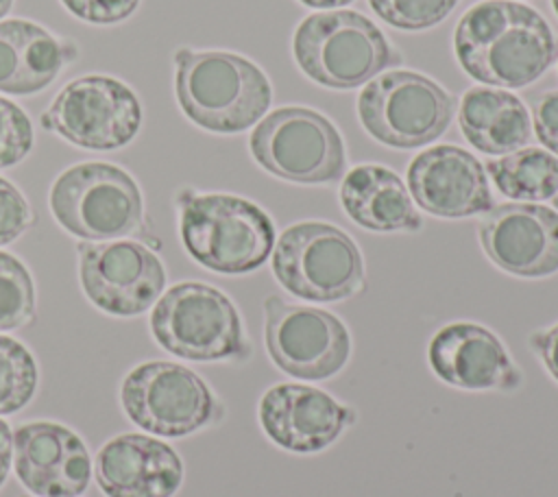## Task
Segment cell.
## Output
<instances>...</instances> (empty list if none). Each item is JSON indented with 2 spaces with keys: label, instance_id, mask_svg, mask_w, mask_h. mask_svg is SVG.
Masks as SVG:
<instances>
[{
  "label": "cell",
  "instance_id": "obj_36",
  "mask_svg": "<svg viewBox=\"0 0 558 497\" xmlns=\"http://www.w3.org/2000/svg\"><path fill=\"white\" fill-rule=\"evenodd\" d=\"M554 205L558 207V192H556V196H554Z\"/></svg>",
  "mask_w": 558,
  "mask_h": 497
},
{
  "label": "cell",
  "instance_id": "obj_3",
  "mask_svg": "<svg viewBox=\"0 0 558 497\" xmlns=\"http://www.w3.org/2000/svg\"><path fill=\"white\" fill-rule=\"evenodd\" d=\"M177 203L181 244L203 268L220 275H246L270 257L275 225L253 201L222 192L183 190Z\"/></svg>",
  "mask_w": 558,
  "mask_h": 497
},
{
  "label": "cell",
  "instance_id": "obj_2",
  "mask_svg": "<svg viewBox=\"0 0 558 497\" xmlns=\"http://www.w3.org/2000/svg\"><path fill=\"white\" fill-rule=\"evenodd\" d=\"M172 89L181 113L194 126L218 135L251 129L272 102L262 68L229 50L179 46L172 52Z\"/></svg>",
  "mask_w": 558,
  "mask_h": 497
},
{
  "label": "cell",
  "instance_id": "obj_32",
  "mask_svg": "<svg viewBox=\"0 0 558 497\" xmlns=\"http://www.w3.org/2000/svg\"><path fill=\"white\" fill-rule=\"evenodd\" d=\"M13 462V434L7 421L0 419V488L9 475Z\"/></svg>",
  "mask_w": 558,
  "mask_h": 497
},
{
  "label": "cell",
  "instance_id": "obj_19",
  "mask_svg": "<svg viewBox=\"0 0 558 497\" xmlns=\"http://www.w3.org/2000/svg\"><path fill=\"white\" fill-rule=\"evenodd\" d=\"M81 57L72 37H61L28 17L0 20V94L35 96L46 92Z\"/></svg>",
  "mask_w": 558,
  "mask_h": 497
},
{
  "label": "cell",
  "instance_id": "obj_9",
  "mask_svg": "<svg viewBox=\"0 0 558 497\" xmlns=\"http://www.w3.org/2000/svg\"><path fill=\"white\" fill-rule=\"evenodd\" d=\"M456 98L434 78L390 70L371 78L357 98L362 126L392 148H418L438 140L451 124Z\"/></svg>",
  "mask_w": 558,
  "mask_h": 497
},
{
  "label": "cell",
  "instance_id": "obj_23",
  "mask_svg": "<svg viewBox=\"0 0 558 497\" xmlns=\"http://www.w3.org/2000/svg\"><path fill=\"white\" fill-rule=\"evenodd\" d=\"M497 190L519 203L554 198L558 192V157L543 148H519L486 163Z\"/></svg>",
  "mask_w": 558,
  "mask_h": 497
},
{
  "label": "cell",
  "instance_id": "obj_34",
  "mask_svg": "<svg viewBox=\"0 0 558 497\" xmlns=\"http://www.w3.org/2000/svg\"><path fill=\"white\" fill-rule=\"evenodd\" d=\"M13 4H15V0H0V20H4L11 13Z\"/></svg>",
  "mask_w": 558,
  "mask_h": 497
},
{
  "label": "cell",
  "instance_id": "obj_10",
  "mask_svg": "<svg viewBox=\"0 0 558 497\" xmlns=\"http://www.w3.org/2000/svg\"><path fill=\"white\" fill-rule=\"evenodd\" d=\"M253 159L270 174L292 183H331L344 174V142L323 113L281 107L262 118L251 137Z\"/></svg>",
  "mask_w": 558,
  "mask_h": 497
},
{
  "label": "cell",
  "instance_id": "obj_6",
  "mask_svg": "<svg viewBox=\"0 0 558 497\" xmlns=\"http://www.w3.org/2000/svg\"><path fill=\"white\" fill-rule=\"evenodd\" d=\"M144 105L137 92L111 74H83L68 81L39 113L46 133L83 150H118L142 131Z\"/></svg>",
  "mask_w": 558,
  "mask_h": 497
},
{
  "label": "cell",
  "instance_id": "obj_31",
  "mask_svg": "<svg viewBox=\"0 0 558 497\" xmlns=\"http://www.w3.org/2000/svg\"><path fill=\"white\" fill-rule=\"evenodd\" d=\"M530 347L536 351V355L541 357V362L547 368V373L551 375V379L558 381V323L549 329L536 331L530 338Z\"/></svg>",
  "mask_w": 558,
  "mask_h": 497
},
{
  "label": "cell",
  "instance_id": "obj_15",
  "mask_svg": "<svg viewBox=\"0 0 558 497\" xmlns=\"http://www.w3.org/2000/svg\"><path fill=\"white\" fill-rule=\"evenodd\" d=\"M17 480L37 497H78L92 477L85 443L52 421L24 423L13 434Z\"/></svg>",
  "mask_w": 558,
  "mask_h": 497
},
{
  "label": "cell",
  "instance_id": "obj_21",
  "mask_svg": "<svg viewBox=\"0 0 558 497\" xmlns=\"http://www.w3.org/2000/svg\"><path fill=\"white\" fill-rule=\"evenodd\" d=\"M340 203L347 216L368 231H416L423 222L405 183L377 163H362L344 174Z\"/></svg>",
  "mask_w": 558,
  "mask_h": 497
},
{
  "label": "cell",
  "instance_id": "obj_35",
  "mask_svg": "<svg viewBox=\"0 0 558 497\" xmlns=\"http://www.w3.org/2000/svg\"><path fill=\"white\" fill-rule=\"evenodd\" d=\"M551 7H554V11H556V15H558V0H551Z\"/></svg>",
  "mask_w": 558,
  "mask_h": 497
},
{
  "label": "cell",
  "instance_id": "obj_16",
  "mask_svg": "<svg viewBox=\"0 0 558 497\" xmlns=\"http://www.w3.org/2000/svg\"><path fill=\"white\" fill-rule=\"evenodd\" d=\"M408 187L416 205L438 218H466L495 207L484 166L453 144L418 153L408 166Z\"/></svg>",
  "mask_w": 558,
  "mask_h": 497
},
{
  "label": "cell",
  "instance_id": "obj_29",
  "mask_svg": "<svg viewBox=\"0 0 558 497\" xmlns=\"http://www.w3.org/2000/svg\"><path fill=\"white\" fill-rule=\"evenodd\" d=\"M59 4L83 24L116 26L135 15L142 0H59Z\"/></svg>",
  "mask_w": 558,
  "mask_h": 497
},
{
  "label": "cell",
  "instance_id": "obj_18",
  "mask_svg": "<svg viewBox=\"0 0 558 497\" xmlns=\"http://www.w3.org/2000/svg\"><path fill=\"white\" fill-rule=\"evenodd\" d=\"M427 362L438 379L464 390H514L521 371L501 340L477 323H449L427 347Z\"/></svg>",
  "mask_w": 558,
  "mask_h": 497
},
{
  "label": "cell",
  "instance_id": "obj_12",
  "mask_svg": "<svg viewBox=\"0 0 558 497\" xmlns=\"http://www.w3.org/2000/svg\"><path fill=\"white\" fill-rule=\"evenodd\" d=\"M124 414L142 429L181 438L211 423L216 399L209 386L187 366L174 362H144L122 381Z\"/></svg>",
  "mask_w": 558,
  "mask_h": 497
},
{
  "label": "cell",
  "instance_id": "obj_8",
  "mask_svg": "<svg viewBox=\"0 0 558 497\" xmlns=\"http://www.w3.org/2000/svg\"><path fill=\"white\" fill-rule=\"evenodd\" d=\"M272 272L290 294L314 303L349 299L364 286L357 244L342 229L318 220L296 222L279 235Z\"/></svg>",
  "mask_w": 558,
  "mask_h": 497
},
{
  "label": "cell",
  "instance_id": "obj_37",
  "mask_svg": "<svg viewBox=\"0 0 558 497\" xmlns=\"http://www.w3.org/2000/svg\"><path fill=\"white\" fill-rule=\"evenodd\" d=\"M22 497H28V495H22Z\"/></svg>",
  "mask_w": 558,
  "mask_h": 497
},
{
  "label": "cell",
  "instance_id": "obj_13",
  "mask_svg": "<svg viewBox=\"0 0 558 497\" xmlns=\"http://www.w3.org/2000/svg\"><path fill=\"white\" fill-rule=\"evenodd\" d=\"M76 251L83 294L109 316H140L166 288L163 262L144 242L129 238L81 242Z\"/></svg>",
  "mask_w": 558,
  "mask_h": 497
},
{
  "label": "cell",
  "instance_id": "obj_4",
  "mask_svg": "<svg viewBox=\"0 0 558 497\" xmlns=\"http://www.w3.org/2000/svg\"><path fill=\"white\" fill-rule=\"evenodd\" d=\"M48 207L57 225L83 242L129 238L144 225L140 183L111 161H78L61 170Z\"/></svg>",
  "mask_w": 558,
  "mask_h": 497
},
{
  "label": "cell",
  "instance_id": "obj_33",
  "mask_svg": "<svg viewBox=\"0 0 558 497\" xmlns=\"http://www.w3.org/2000/svg\"><path fill=\"white\" fill-rule=\"evenodd\" d=\"M301 4L305 7H312V9H340L344 4H351L353 0H299Z\"/></svg>",
  "mask_w": 558,
  "mask_h": 497
},
{
  "label": "cell",
  "instance_id": "obj_25",
  "mask_svg": "<svg viewBox=\"0 0 558 497\" xmlns=\"http://www.w3.org/2000/svg\"><path fill=\"white\" fill-rule=\"evenodd\" d=\"M35 281L13 253L0 251V334L28 325L35 316Z\"/></svg>",
  "mask_w": 558,
  "mask_h": 497
},
{
  "label": "cell",
  "instance_id": "obj_20",
  "mask_svg": "<svg viewBox=\"0 0 558 497\" xmlns=\"http://www.w3.org/2000/svg\"><path fill=\"white\" fill-rule=\"evenodd\" d=\"M94 473L107 497H172L183 482V462L157 438L120 434L98 449Z\"/></svg>",
  "mask_w": 558,
  "mask_h": 497
},
{
  "label": "cell",
  "instance_id": "obj_24",
  "mask_svg": "<svg viewBox=\"0 0 558 497\" xmlns=\"http://www.w3.org/2000/svg\"><path fill=\"white\" fill-rule=\"evenodd\" d=\"M39 371L33 353L0 334V416L22 410L35 395Z\"/></svg>",
  "mask_w": 558,
  "mask_h": 497
},
{
  "label": "cell",
  "instance_id": "obj_30",
  "mask_svg": "<svg viewBox=\"0 0 558 497\" xmlns=\"http://www.w3.org/2000/svg\"><path fill=\"white\" fill-rule=\"evenodd\" d=\"M532 120L538 142L558 155V92H545L534 100Z\"/></svg>",
  "mask_w": 558,
  "mask_h": 497
},
{
  "label": "cell",
  "instance_id": "obj_1",
  "mask_svg": "<svg viewBox=\"0 0 558 497\" xmlns=\"http://www.w3.org/2000/svg\"><path fill=\"white\" fill-rule=\"evenodd\" d=\"M453 50L471 78L517 89L554 63L556 39L536 9L514 0H482L458 20Z\"/></svg>",
  "mask_w": 558,
  "mask_h": 497
},
{
  "label": "cell",
  "instance_id": "obj_26",
  "mask_svg": "<svg viewBox=\"0 0 558 497\" xmlns=\"http://www.w3.org/2000/svg\"><path fill=\"white\" fill-rule=\"evenodd\" d=\"M460 0H368L386 24L401 31H425L440 24Z\"/></svg>",
  "mask_w": 558,
  "mask_h": 497
},
{
  "label": "cell",
  "instance_id": "obj_7",
  "mask_svg": "<svg viewBox=\"0 0 558 497\" xmlns=\"http://www.w3.org/2000/svg\"><path fill=\"white\" fill-rule=\"evenodd\" d=\"M148 323L161 349L192 362L229 360L246 347L233 301L201 281H181L161 292Z\"/></svg>",
  "mask_w": 558,
  "mask_h": 497
},
{
  "label": "cell",
  "instance_id": "obj_17",
  "mask_svg": "<svg viewBox=\"0 0 558 497\" xmlns=\"http://www.w3.org/2000/svg\"><path fill=\"white\" fill-rule=\"evenodd\" d=\"M264 434L281 449L316 453L327 449L355 414L331 395L305 384L268 388L257 408Z\"/></svg>",
  "mask_w": 558,
  "mask_h": 497
},
{
  "label": "cell",
  "instance_id": "obj_27",
  "mask_svg": "<svg viewBox=\"0 0 558 497\" xmlns=\"http://www.w3.org/2000/svg\"><path fill=\"white\" fill-rule=\"evenodd\" d=\"M35 146V129L22 105L0 94V170L22 163Z\"/></svg>",
  "mask_w": 558,
  "mask_h": 497
},
{
  "label": "cell",
  "instance_id": "obj_5",
  "mask_svg": "<svg viewBox=\"0 0 558 497\" xmlns=\"http://www.w3.org/2000/svg\"><path fill=\"white\" fill-rule=\"evenodd\" d=\"M292 52L303 74L331 89H353L401 63L386 35L347 9L307 15L294 31Z\"/></svg>",
  "mask_w": 558,
  "mask_h": 497
},
{
  "label": "cell",
  "instance_id": "obj_28",
  "mask_svg": "<svg viewBox=\"0 0 558 497\" xmlns=\"http://www.w3.org/2000/svg\"><path fill=\"white\" fill-rule=\"evenodd\" d=\"M33 225V211L22 190L0 177V248L22 238Z\"/></svg>",
  "mask_w": 558,
  "mask_h": 497
},
{
  "label": "cell",
  "instance_id": "obj_14",
  "mask_svg": "<svg viewBox=\"0 0 558 497\" xmlns=\"http://www.w3.org/2000/svg\"><path fill=\"white\" fill-rule=\"evenodd\" d=\"M480 242L488 259L525 279L558 270V211L536 203H504L480 225Z\"/></svg>",
  "mask_w": 558,
  "mask_h": 497
},
{
  "label": "cell",
  "instance_id": "obj_11",
  "mask_svg": "<svg viewBox=\"0 0 558 497\" xmlns=\"http://www.w3.org/2000/svg\"><path fill=\"white\" fill-rule=\"evenodd\" d=\"M264 342L277 368L305 381L338 375L351 355V336L338 316L277 294L264 299Z\"/></svg>",
  "mask_w": 558,
  "mask_h": 497
},
{
  "label": "cell",
  "instance_id": "obj_22",
  "mask_svg": "<svg viewBox=\"0 0 558 497\" xmlns=\"http://www.w3.org/2000/svg\"><path fill=\"white\" fill-rule=\"evenodd\" d=\"M458 124L466 142L486 155H508L523 148L532 133L530 113L519 96L501 87L464 92Z\"/></svg>",
  "mask_w": 558,
  "mask_h": 497
}]
</instances>
